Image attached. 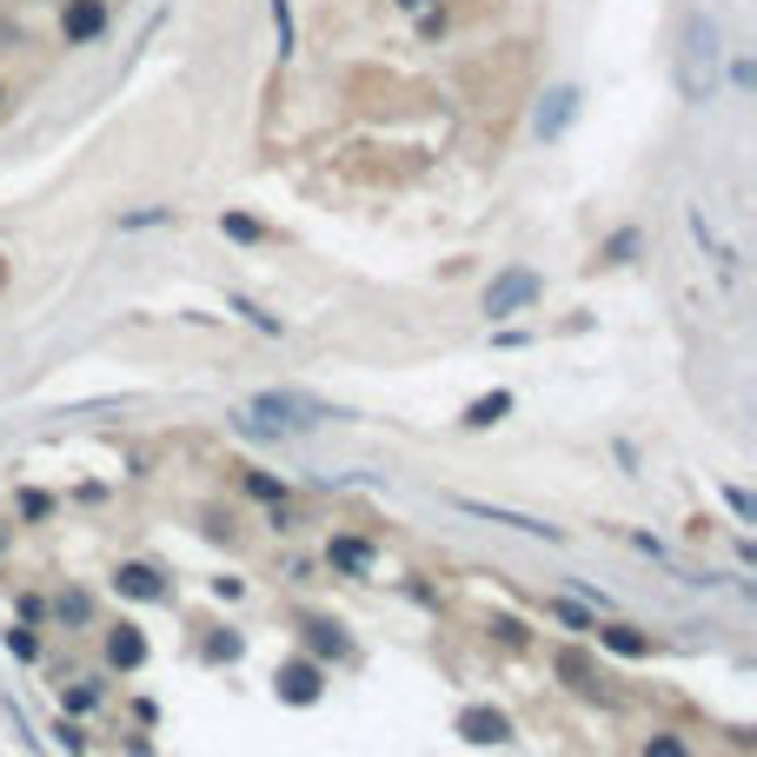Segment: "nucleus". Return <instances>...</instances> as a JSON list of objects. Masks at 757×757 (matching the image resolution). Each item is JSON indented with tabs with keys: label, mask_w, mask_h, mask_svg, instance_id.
<instances>
[{
	"label": "nucleus",
	"mask_w": 757,
	"mask_h": 757,
	"mask_svg": "<svg viewBox=\"0 0 757 757\" xmlns=\"http://www.w3.org/2000/svg\"><path fill=\"white\" fill-rule=\"evenodd\" d=\"M678 87H685V100H711V94H718V21H705V14L685 21Z\"/></svg>",
	"instance_id": "obj_1"
},
{
	"label": "nucleus",
	"mask_w": 757,
	"mask_h": 757,
	"mask_svg": "<svg viewBox=\"0 0 757 757\" xmlns=\"http://www.w3.org/2000/svg\"><path fill=\"white\" fill-rule=\"evenodd\" d=\"M326 418H340V412L319 405V399H306V392H260V399H252V426H260L267 439H280V433H312V426H326Z\"/></svg>",
	"instance_id": "obj_2"
},
{
	"label": "nucleus",
	"mask_w": 757,
	"mask_h": 757,
	"mask_svg": "<svg viewBox=\"0 0 757 757\" xmlns=\"http://www.w3.org/2000/svg\"><path fill=\"white\" fill-rule=\"evenodd\" d=\"M539 293H545V280H539L532 267H512V273H498V280L485 286V312H492V319H512V312H525Z\"/></svg>",
	"instance_id": "obj_3"
},
{
	"label": "nucleus",
	"mask_w": 757,
	"mask_h": 757,
	"mask_svg": "<svg viewBox=\"0 0 757 757\" xmlns=\"http://www.w3.org/2000/svg\"><path fill=\"white\" fill-rule=\"evenodd\" d=\"M273 691H280L286 705H319V691H326V671H319L312 658H293V664H280Z\"/></svg>",
	"instance_id": "obj_4"
},
{
	"label": "nucleus",
	"mask_w": 757,
	"mask_h": 757,
	"mask_svg": "<svg viewBox=\"0 0 757 757\" xmlns=\"http://www.w3.org/2000/svg\"><path fill=\"white\" fill-rule=\"evenodd\" d=\"M472 519H492V525H512V532H525V539H558V525H545V519H525V512H505V505H478V498H459Z\"/></svg>",
	"instance_id": "obj_5"
},
{
	"label": "nucleus",
	"mask_w": 757,
	"mask_h": 757,
	"mask_svg": "<svg viewBox=\"0 0 757 757\" xmlns=\"http://www.w3.org/2000/svg\"><path fill=\"white\" fill-rule=\"evenodd\" d=\"M114 592H120V599H140V605H159L166 584H159L153 565H120V571H114Z\"/></svg>",
	"instance_id": "obj_6"
},
{
	"label": "nucleus",
	"mask_w": 757,
	"mask_h": 757,
	"mask_svg": "<svg viewBox=\"0 0 757 757\" xmlns=\"http://www.w3.org/2000/svg\"><path fill=\"white\" fill-rule=\"evenodd\" d=\"M326 565L346 571V578H366V571L379 565V552H372L366 539H332V545H326Z\"/></svg>",
	"instance_id": "obj_7"
},
{
	"label": "nucleus",
	"mask_w": 757,
	"mask_h": 757,
	"mask_svg": "<svg viewBox=\"0 0 757 757\" xmlns=\"http://www.w3.org/2000/svg\"><path fill=\"white\" fill-rule=\"evenodd\" d=\"M459 737H472V744H505V737H512V724H505V711L472 705V711H459Z\"/></svg>",
	"instance_id": "obj_8"
},
{
	"label": "nucleus",
	"mask_w": 757,
	"mask_h": 757,
	"mask_svg": "<svg viewBox=\"0 0 757 757\" xmlns=\"http://www.w3.org/2000/svg\"><path fill=\"white\" fill-rule=\"evenodd\" d=\"M107 658H114L120 671H140V664H146V638H140L133 625H114V631H107Z\"/></svg>",
	"instance_id": "obj_9"
},
{
	"label": "nucleus",
	"mask_w": 757,
	"mask_h": 757,
	"mask_svg": "<svg viewBox=\"0 0 757 757\" xmlns=\"http://www.w3.org/2000/svg\"><path fill=\"white\" fill-rule=\"evenodd\" d=\"M107 27V8H100V0H73V8H67V40H94Z\"/></svg>",
	"instance_id": "obj_10"
},
{
	"label": "nucleus",
	"mask_w": 757,
	"mask_h": 757,
	"mask_svg": "<svg viewBox=\"0 0 757 757\" xmlns=\"http://www.w3.org/2000/svg\"><path fill=\"white\" fill-rule=\"evenodd\" d=\"M512 412V392H492V399H472L465 405V426H498V418Z\"/></svg>",
	"instance_id": "obj_11"
},
{
	"label": "nucleus",
	"mask_w": 757,
	"mask_h": 757,
	"mask_svg": "<svg viewBox=\"0 0 757 757\" xmlns=\"http://www.w3.org/2000/svg\"><path fill=\"white\" fill-rule=\"evenodd\" d=\"M599 644H612L618 658H644V651H651V638H638L631 625H605V631H599Z\"/></svg>",
	"instance_id": "obj_12"
},
{
	"label": "nucleus",
	"mask_w": 757,
	"mask_h": 757,
	"mask_svg": "<svg viewBox=\"0 0 757 757\" xmlns=\"http://www.w3.org/2000/svg\"><path fill=\"white\" fill-rule=\"evenodd\" d=\"M571 114H578V94H571V87H558V94H552V107L539 114V133H558Z\"/></svg>",
	"instance_id": "obj_13"
},
{
	"label": "nucleus",
	"mask_w": 757,
	"mask_h": 757,
	"mask_svg": "<svg viewBox=\"0 0 757 757\" xmlns=\"http://www.w3.org/2000/svg\"><path fill=\"white\" fill-rule=\"evenodd\" d=\"M644 757H698L685 737H671V731H658V737H644Z\"/></svg>",
	"instance_id": "obj_14"
},
{
	"label": "nucleus",
	"mask_w": 757,
	"mask_h": 757,
	"mask_svg": "<svg viewBox=\"0 0 757 757\" xmlns=\"http://www.w3.org/2000/svg\"><path fill=\"white\" fill-rule=\"evenodd\" d=\"M60 618H67V625H87V618H94V599H87V592H60Z\"/></svg>",
	"instance_id": "obj_15"
},
{
	"label": "nucleus",
	"mask_w": 757,
	"mask_h": 757,
	"mask_svg": "<svg viewBox=\"0 0 757 757\" xmlns=\"http://www.w3.org/2000/svg\"><path fill=\"white\" fill-rule=\"evenodd\" d=\"M306 631H312V651H319V658H326V651H332V658H340V651H346V638H340V625H306Z\"/></svg>",
	"instance_id": "obj_16"
},
{
	"label": "nucleus",
	"mask_w": 757,
	"mask_h": 757,
	"mask_svg": "<svg viewBox=\"0 0 757 757\" xmlns=\"http://www.w3.org/2000/svg\"><path fill=\"white\" fill-rule=\"evenodd\" d=\"M8 651H14V658H21V664H34V658H40V638H34V631H21V625H14V631H8Z\"/></svg>",
	"instance_id": "obj_17"
},
{
	"label": "nucleus",
	"mask_w": 757,
	"mask_h": 757,
	"mask_svg": "<svg viewBox=\"0 0 757 757\" xmlns=\"http://www.w3.org/2000/svg\"><path fill=\"white\" fill-rule=\"evenodd\" d=\"M246 492H252V498H273L280 512H286V485H273V478H260V472H246Z\"/></svg>",
	"instance_id": "obj_18"
},
{
	"label": "nucleus",
	"mask_w": 757,
	"mask_h": 757,
	"mask_svg": "<svg viewBox=\"0 0 757 757\" xmlns=\"http://www.w3.org/2000/svg\"><path fill=\"white\" fill-rule=\"evenodd\" d=\"M60 705H67V711H94V705H100V685H73V691H60Z\"/></svg>",
	"instance_id": "obj_19"
},
{
	"label": "nucleus",
	"mask_w": 757,
	"mask_h": 757,
	"mask_svg": "<svg viewBox=\"0 0 757 757\" xmlns=\"http://www.w3.org/2000/svg\"><path fill=\"white\" fill-rule=\"evenodd\" d=\"M399 8H426V0H399Z\"/></svg>",
	"instance_id": "obj_20"
}]
</instances>
